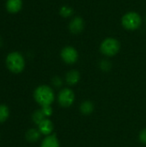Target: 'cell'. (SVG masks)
<instances>
[{
    "instance_id": "2e32d148",
    "label": "cell",
    "mask_w": 146,
    "mask_h": 147,
    "mask_svg": "<svg viewBox=\"0 0 146 147\" xmlns=\"http://www.w3.org/2000/svg\"><path fill=\"white\" fill-rule=\"evenodd\" d=\"M59 14L61 16L65 17V18H67V17H70L72 16L73 14V9L70 6H67V5H65V6H62L59 9Z\"/></svg>"
},
{
    "instance_id": "277c9868",
    "label": "cell",
    "mask_w": 146,
    "mask_h": 147,
    "mask_svg": "<svg viewBox=\"0 0 146 147\" xmlns=\"http://www.w3.org/2000/svg\"><path fill=\"white\" fill-rule=\"evenodd\" d=\"M120 49V41L115 38H107L102 40L100 46V50L102 54L108 57H113L116 55Z\"/></svg>"
},
{
    "instance_id": "6da1fadb",
    "label": "cell",
    "mask_w": 146,
    "mask_h": 147,
    "mask_svg": "<svg viewBox=\"0 0 146 147\" xmlns=\"http://www.w3.org/2000/svg\"><path fill=\"white\" fill-rule=\"evenodd\" d=\"M34 100L42 107L50 106L54 101L53 90L47 85H40L34 92Z\"/></svg>"
},
{
    "instance_id": "8992f818",
    "label": "cell",
    "mask_w": 146,
    "mask_h": 147,
    "mask_svg": "<svg viewBox=\"0 0 146 147\" xmlns=\"http://www.w3.org/2000/svg\"><path fill=\"white\" fill-rule=\"evenodd\" d=\"M60 55H61L63 61L69 65H72L76 63L78 59L77 51L73 47H71V46H67L64 47L61 51Z\"/></svg>"
},
{
    "instance_id": "ac0fdd59",
    "label": "cell",
    "mask_w": 146,
    "mask_h": 147,
    "mask_svg": "<svg viewBox=\"0 0 146 147\" xmlns=\"http://www.w3.org/2000/svg\"><path fill=\"white\" fill-rule=\"evenodd\" d=\"M139 140L143 144H146V128L140 132V134H139Z\"/></svg>"
},
{
    "instance_id": "9c48e42d",
    "label": "cell",
    "mask_w": 146,
    "mask_h": 147,
    "mask_svg": "<svg viewBox=\"0 0 146 147\" xmlns=\"http://www.w3.org/2000/svg\"><path fill=\"white\" fill-rule=\"evenodd\" d=\"M22 7V0H7L6 2V9L9 13L15 14L21 10Z\"/></svg>"
},
{
    "instance_id": "ba28073f",
    "label": "cell",
    "mask_w": 146,
    "mask_h": 147,
    "mask_svg": "<svg viewBox=\"0 0 146 147\" xmlns=\"http://www.w3.org/2000/svg\"><path fill=\"white\" fill-rule=\"evenodd\" d=\"M39 131L44 135H50L53 130V124L48 119H44L39 125Z\"/></svg>"
},
{
    "instance_id": "7a4b0ae2",
    "label": "cell",
    "mask_w": 146,
    "mask_h": 147,
    "mask_svg": "<svg viewBox=\"0 0 146 147\" xmlns=\"http://www.w3.org/2000/svg\"><path fill=\"white\" fill-rule=\"evenodd\" d=\"M6 65L8 69L13 73H20L25 67L24 58L20 53H10L6 58Z\"/></svg>"
},
{
    "instance_id": "9a60e30c",
    "label": "cell",
    "mask_w": 146,
    "mask_h": 147,
    "mask_svg": "<svg viewBox=\"0 0 146 147\" xmlns=\"http://www.w3.org/2000/svg\"><path fill=\"white\" fill-rule=\"evenodd\" d=\"M9 115V111L8 107L6 105L1 104L0 105V123L4 122L8 119Z\"/></svg>"
},
{
    "instance_id": "3957f363",
    "label": "cell",
    "mask_w": 146,
    "mask_h": 147,
    "mask_svg": "<svg viewBox=\"0 0 146 147\" xmlns=\"http://www.w3.org/2000/svg\"><path fill=\"white\" fill-rule=\"evenodd\" d=\"M121 23L122 26L127 30H136L140 28L142 24V18L139 13L130 11L122 16Z\"/></svg>"
},
{
    "instance_id": "5bb4252c",
    "label": "cell",
    "mask_w": 146,
    "mask_h": 147,
    "mask_svg": "<svg viewBox=\"0 0 146 147\" xmlns=\"http://www.w3.org/2000/svg\"><path fill=\"white\" fill-rule=\"evenodd\" d=\"M45 117H46V115H44L42 109L36 110V111L33 114V116H32L34 122L35 124H37V125H39L44 119H46Z\"/></svg>"
},
{
    "instance_id": "8fae6325",
    "label": "cell",
    "mask_w": 146,
    "mask_h": 147,
    "mask_svg": "<svg viewBox=\"0 0 146 147\" xmlns=\"http://www.w3.org/2000/svg\"><path fill=\"white\" fill-rule=\"evenodd\" d=\"M40 147H59V142L55 134L48 135L43 140Z\"/></svg>"
},
{
    "instance_id": "30bf717a",
    "label": "cell",
    "mask_w": 146,
    "mask_h": 147,
    "mask_svg": "<svg viewBox=\"0 0 146 147\" xmlns=\"http://www.w3.org/2000/svg\"><path fill=\"white\" fill-rule=\"evenodd\" d=\"M66 83L70 85H75L80 79V74L77 70H71L66 73Z\"/></svg>"
},
{
    "instance_id": "d6986e66",
    "label": "cell",
    "mask_w": 146,
    "mask_h": 147,
    "mask_svg": "<svg viewBox=\"0 0 146 147\" xmlns=\"http://www.w3.org/2000/svg\"><path fill=\"white\" fill-rule=\"evenodd\" d=\"M101 67L103 69V70H107V67L109 68L110 67V63L108 61V60H102V63H101Z\"/></svg>"
},
{
    "instance_id": "e0dca14e",
    "label": "cell",
    "mask_w": 146,
    "mask_h": 147,
    "mask_svg": "<svg viewBox=\"0 0 146 147\" xmlns=\"http://www.w3.org/2000/svg\"><path fill=\"white\" fill-rule=\"evenodd\" d=\"M42 111L44 113V115L46 116H50L52 113V109L50 106H45V107H42Z\"/></svg>"
},
{
    "instance_id": "7c38bea8",
    "label": "cell",
    "mask_w": 146,
    "mask_h": 147,
    "mask_svg": "<svg viewBox=\"0 0 146 147\" xmlns=\"http://www.w3.org/2000/svg\"><path fill=\"white\" fill-rule=\"evenodd\" d=\"M40 137V132L36 129H30L26 134V139L29 142H36Z\"/></svg>"
},
{
    "instance_id": "4fadbf2b",
    "label": "cell",
    "mask_w": 146,
    "mask_h": 147,
    "mask_svg": "<svg viewBox=\"0 0 146 147\" xmlns=\"http://www.w3.org/2000/svg\"><path fill=\"white\" fill-rule=\"evenodd\" d=\"M80 110L83 115H89L94 110V104L91 102L86 101L83 102L80 106Z\"/></svg>"
},
{
    "instance_id": "5b68a950",
    "label": "cell",
    "mask_w": 146,
    "mask_h": 147,
    "mask_svg": "<svg viewBox=\"0 0 146 147\" xmlns=\"http://www.w3.org/2000/svg\"><path fill=\"white\" fill-rule=\"evenodd\" d=\"M75 100V95L74 92L68 88L63 89L58 96V101L59 103L64 107V108H68L72 105Z\"/></svg>"
},
{
    "instance_id": "ffe728a7",
    "label": "cell",
    "mask_w": 146,
    "mask_h": 147,
    "mask_svg": "<svg viewBox=\"0 0 146 147\" xmlns=\"http://www.w3.org/2000/svg\"><path fill=\"white\" fill-rule=\"evenodd\" d=\"M1 45H2V39L0 38V47H1Z\"/></svg>"
},
{
    "instance_id": "52a82bcc",
    "label": "cell",
    "mask_w": 146,
    "mask_h": 147,
    "mask_svg": "<svg viewBox=\"0 0 146 147\" xmlns=\"http://www.w3.org/2000/svg\"><path fill=\"white\" fill-rule=\"evenodd\" d=\"M84 28V21L80 16H75L71 19V21L69 23V30L74 34H80Z\"/></svg>"
}]
</instances>
